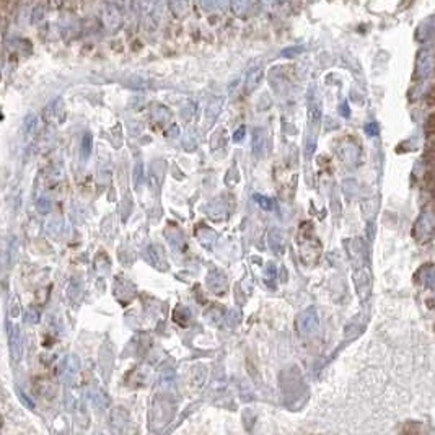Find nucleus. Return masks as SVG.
I'll return each mask as SVG.
<instances>
[{
    "instance_id": "1",
    "label": "nucleus",
    "mask_w": 435,
    "mask_h": 435,
    "mask_svg": "<svg viewBox=\"0 0 435 435\" xmlns=\"http://www.w3.org/2000/svg\"><path fill=\"white\" fill-rule=\"evenodd\" d=\"M316 325H318V318L313 308H308V310H305L298 316V331H300L302 334H310L313 329H316Z\"/></svg>"
},
{
    "instance_id": "2",
    "label": "nucleus",
    "mask_w": 435,
    "mask_h": 435,
    "mask_svg": "<svg viewBox=\"0 0 435 435\" xmlns=\"http://www.w3.org/2000/svg\"><path fill=\"white\" fill-rule=\"evenodd\" d=\"M207 285L212 288L215 293H222V290L227 287V282H225L223 274H220L217 271H212L207 276Z\"/></svg>"
},
{
    "instance_id": "3",
    "label": "nucleus",
    "mask_w": 435,
    "mask_h": 435,
    "mask_svg": "<svg viewBox=\"0 0 435 435\" xmlns=\"http://www.w3.org/2000/svg\"><path fill=\"white\" fill-rule=\"evenodd\" d=\"M261 80H262V68L256 67V68H253V70H249L246 75V90L248 91L256 90L259 87V83H261Z\"/></svg>"
},
{
    "instance_id": "4",
    "label": "nucleus",
    "mask_w": 435,
    "mask_h": 435,
    "mask_svg": "<svg viewBox=\"0 0 435 435\" xmlns=\"http://www.w3.org/2000/svg\"><path fill=\"white\" fill-rule=\"evenodd\" d=\"M269 246L279 254L283 251V237L281 230H271L269 232Z\"/></svg>"
},
{
    "instance_id": "5",
    "label": "nucleus",
    "mask_w": 435,
    "mask_h": 435,
    "mask_svg": "<svg viewBox=\"0 0 435 435\" xmlns=\"http://www.w3.org/2000/svg\"><path fill=\"white\" fill-rule=\"evenodd\" d=\"M78 370H80V360H78V357L70 355L65 360V376H67V380H72L73 376L78 373Z\"/></svg>"
},
{
    "instance_id": "6",
    "label": "nucleus",
    "mask_w": 435,
    "mask_h": 435,
    "mask_svg": "<svg viewBox=\"0 0 435 435\" xmlns=\"http://www.w3.org/2000/svg\"><path fill=\"white\" fill-rule=\"evenodd\" d=\"M251 145H253V153L256 156H261L264 152V134L261 129H254Z\"/></svg>"
},
{
    "instance_id": "7",
    "label": "nucleus",
    "mask_w": 435,
    "mask_h": 435,
    "mask_svg": "<svg viewBox=\"0 0 435 435\" xmlns=\"http://www.w3.org/2000/svg\"><path fill=\"white\" fill-rule=\"evenodd\" d=\"M189 318H191V313H189V310L186 306H178L174 310V313H173V320L178 323V325H181V326L188 325Z\"/></svg>"
},
{
    "instance_id": "8",
    "label": "nucleus",
    "mask_w": 435,
    "mask_h": 435,
    "mask_svg": "<svg viewBox=\"0 0 435 435\" xmlns=\"http://www.w3.org/2000/svg\"><path fill=\"white\" fill-rule=\"evenodd\" d=\"M10 347H12V352H15V359H18V355H20V334H18V327L17 326L10 329Z\"/></svg>"
},
{
    "instance_id": "9",
    "label": "nucleus",
    "mask_w": 435,
    "mask_h": 435,
    "mask_svg": "<svg viewBox=\"0 0 435 435\" xmlns=\"http://www.w3.org/2000/svg\"><path fill=\"white\" fill-rule=\"evenodd\" d=\"M422 181H424L425 189H434L435 188V170L434 168H429L427 171H425Z\"/></svg>"
},
{
    "instance_id": "10",
    "label": "nucleus",
    "mask_w": 435,
    "mask_h": 435,
    "mask_svg": "<svg viewBox=\"0 0 435 435\" xmlns=\"http://www.w3.org/2000/svg\"><path fill=\"white\" fill-rule=\"evenodd\" d=\"M82 156L83 158H88L91 153V135L90 134H85L82 139Z\"/></svg>"
},
{
    "instance_id": "11",
    "label": "nucleus",
    "mask_w": 435,
    "mask_h": 435,
    "mask_svg": "<svg viewBox=\"0 0 435 435\" xmlns=\"http://www.w3.org/2000/svg\"><path fill=\"white\" fill-rule=\"evenodd\" d=\"M253 199L256 200V204H258L261 209H264V210H271V209H272V200L269 199V197H266V196L254 194V196H253Z\"/></svg>"
},
{
    "instance_id": "12",
    "label": "nucleus",
    "mask_w": 435,
    "mask_h": 435,
    "mask_svg": "<svg viewBox=\"0 0 435 435\" xmlns=\"http://www.w3.org/2000/svg\"><path fill=\"white\" fill-rule=\"evenodd\" d=\"M425 135L435 137V111L430 112L427 121H425Z\"/></svg>"
},
{
    "instance_id": "13",
    "label": "nucleus",
    "mask_w": 435,
    "mask_h": 435,
    "mask_svg": "<svg viewBox=\"0 0 435 435\" xmlns=\"http://www.w3.org/2000/svg\"><path fill=\"white\" fill-rule=\"evenodd\" d=\"M36 116L34 114H28L26 119H24V132H26V135H31L34 129H36Z\"/></svg>"
},
{
    "instance_id": "14",
    "label": "nucleus",
    "mask_w": 435,
    "mask_h": 435,
    "mask_svg": "<svg viewBox=\"0 0 435 435\" xmlns=\"http://www.w3.org/2000/svg\"><path fill=\"white\" fill-rule=\"evenodd\" d=\"M142 171H144V166H142L140 161H137L135 163V168H134V184L139 186L140 184V178H142Z\"/></svg>"
},
{
    "instance_id": "15",
    "label": "nucleus",
    "mask_w": 435,
    "mask_h": 435,
    "mask_svg": "<svg viewBox=\"0 0 435 435\" xmlns=\"http://www.w3.org/2000/svg\"><path fill=\"white\" fill-rule=\"evenodd\" d=\"M425 105H427L429 108H435V83L430 87L427 96H425Z\"/></svg>"
},
{
    "instance_id": "16",
    "label": "nucleus",
    "mask_w": 435,
    "mask_h": 435,
    "mask_svg": "<svg viewBox=\"0 0 435 435\" xmlns=\"http://www.w3.org/2000/svg\"><path fill=\"white\" fill-rule=\"evenodd\" d=\"M49 207H51V204H49V200L46 197L38 199V210L41 214H47L49 212Z\"/></svg>"
},
{
    "instance_id": "17",
    "label": "nucleus",
    "mask_w": 435,
    "mask_h": 435,
    "mask_svg": "<svg viewBox=\"0 0 435 435\" xmlns=\"http://www.w3.org/2000/svg\"><path fill=\"white\" fill-rule=\"evenodd\" d=\"M26 316H28L26 320H28L29 323H36V321H38V318H39V315H38L36 311L33 310V308H29V310H28V315H26Z\"/></svg>"
},
{
    "instance_id": "18",
    "label": "nucleus",
    "mask_w": 435,
    "mask_h": 435,
    "mask_svg": "<svg viewBox=\"0 0 435 435\" xmlns=\"http://www.w3.org/2000/svg\"><path fill=\"white\" fill-rule=\"evenodd\" d=\"M18 394H20V398H22L23 404H28V408H29V409H34V404H33L31 401H29L28 398H26V394H24L22 390H18Z\"/></svg>"
},
{
    "instance_id": "19",
    "label": "nucleus",
    "mask_w": 435,
    "mask_h": 435,
    "mask_svg": "<svg viewBox=\"0 0 435 435\" xmlns=\"http://www.w3.org/2000/svg\"><path fill=\"white\" fill-rule=\"evenodd\" d=\"M243 135H244V127L241 126V127H239V129L233 134V140H235V142H241V140H243Z\"/></svg>"
},
{
    "instance_id": "20",
    "label": "nucleus",
    "mask_w": 435,
    "mask_h": 435,
    "mask_svg": "<svg viewBox=\"0 0 435 435\" xmlns=\"http://www.w3.org/2000/svg\"><path fill=\"white\" fill-rule=\"evenodd\" d=\"M276 277V266L274 264H269L267 267V279H274Z\"/></svg>"
}]
</instances>
